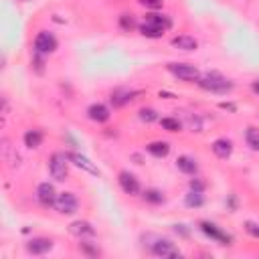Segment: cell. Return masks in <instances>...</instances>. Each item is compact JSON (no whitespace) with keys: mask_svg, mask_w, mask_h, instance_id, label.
Returning a JSON list of instances; mask_svg holds the SVG:
<instances>
[{"mask_svg":"<svg viewBox=\"0 0 259 259\" xmlns=\"http://www.w3.org/2000/svg\"><path fill=\"white\" fill-rule=\"evenodd\" d=\"M140 5L144 9H150V11H160L162 9V0H140Z\"/></svg>","mask_w":259,"mask_h":259,"instance_id":"obj_28","label":"cell"},{"mask_svg":"<svg viewBox=\"0 0 259 259\" xmlns=\"http://www.w3.org/2000/svg\"><path fill=\"white\" fill-rule=\"evenodd\" d=\"M219 108H221V110H229V112H235V110H237V108L233 106V103H225V101H223V103H219Z\"/></svg>","mask_w":259,"mask_h":259,"instance_id":"obj_33","label":"cell"},{"mask_svg":"<svg viewBox=\"0 0 259 259\" xmlns=\"http://www.w3.org/2000/svg\"><path fill=\"white\" fill-rule=\"evenodd\" d=\"M200 231L206 235V237H211V239H215V241H219V243H223V245H229L231 243V235H227L225 231H221L215 223H209V221H202L200 223Z\"/></svg>","mask_w":259,"mask_h":259,"instance_id":"obj_7","label":"cell"},{"mask_svg":"<svg viewBox=\"0 0 259 259\" xmlns=\"http://www.w3.org/2000/svg\"><path fill=\"white\" fill-rule=\"evenodd\" d=\"M245 231H247L251 237H259V225L253 223V221H247V223H245Z\"/></svg>","mask_w":259,"mask_h":259,"instance_id":"obj_29","label":"cell"},{"mask_svg":"<svg viewBox=\"0 0 259 259\" xmlns=\"http://www.w3.org/2000/svg\"><path fill=\"white\" fill-rule=\"evenodd\" d=\"M69 233L75 235V237H79V239H85V237H93L95 235V229L87 221H73L69 225Z\"/></svg>","mask_w":259,"mask_h":259,"instance_id":"obj_13","label":"cell"},{"mask_svg":"<svg viewBox=\"0 0 259 259\" xmlns=\"http://www.w3.org/2000/svg\"><path fill=\"white\" fill-rule=\"evenodd\" d=\"M190 190H198V192H202V190H204V182H202V180H198V178H192V180H190Z\"/></svg>","mask_w":259,"mask_h":259,"instance_id":"obj_31","label":"cell"},{"mask_svg":"<svg viewBox=\"0 0 259 259\" xmlns=\"http://www.w3.org/2000/svg\"><path fill=\"white\" fill-rule=\"evenodd\" d=\"M67 156L65 154H61V152H55L53 156H51V160H49V172H51V176H53L55 180H65L67 176H69V166H67Z\"/></svg>","mask_w":259,"mask_h":259,"instance_id":"obj_2","label":"cell"},{"mask_svg":"<svg viewBox=\"0 0 259 259\" xmlns=\"http://www.w3.org/2000/svg\"><path fill=\"white\" fill-rule=\"evenodd\" d=\"M79 249H81L85 255H89V257L99 255V251H97V249H93V247H89V243H81V245H79Z\"/></svg>","mask_w":259,"mask_h":259,"instance_id":"obj_30","label":"cell"},{"mask_svg":"<svg viewBox=\"0 0 259 259\" xmlns=\"http://www.w3.org/2000/svg\"><path fill=\"white\" fill-rule=\"evenodd\" d=\"M196 83H198L204 91H211V93H227V91L233 89V81H229L225 75H221V73H217V71L202 73Z\"/></svg>","mask_w":259,"mask_h":259,"instance_id":"obj_1","label":"cell"},{"mask_svg":"<svg viewBox=\"0 0 259 259\" xmlns=\"http://www.w3.org/2000/svg\"><path fill=\"white\" fill-rule=\"evenodd\" d=\"M160 124H162V128H164L166 132H180V130H182V124H180L176 118H162Z\"/></svg>","mask_w":259,"mask_h":259,"instance_id":"obj_25","label":"cell"},{"mask_svg":"<svg viewBox=\"0 0 259 259\" xmlns=\"http://www.w3.org/2000/svg\"><path fill=\"white\" fill-rule=\"evenodd\" d=\"M176 168L180 172H184V174H196L198 172V164L190 156H178L176 158Z\"/></svg>","mask_w":259,"mask_h":259,"instance_id":"obj_17","label":"cell"},{"mask_svg":"<svg viewBox=\"0 0 259 259\" xmlns=\"http://www.w3.org/2000/svg\"><path fill=\"white\" fill-rule=\"evenodd\" d=\"M140 33H142V37H148V39H160V37L164 35V31L152 27V25H148V23L140 25Z\"/></svg>","mask_w":259,"mask_h":259,"instance_id":"obj_24","label":"cell"},{"mask_svg":"<svg viewBox=\"0 0 259 259\" xmlns=\"http://www.w3.org/2000/svg\"><path fill=\"white\" fill-rule=\"evenodd\" d=\"M57 49V39L47 33V31H41L37 37H35V53H41V55H49L53 53Z\"/></svg>","mask_w":259,"mask_h":259,"instance_id":"obj_5","label":"cell"},{"mask_svg":"<svg viewBox=\"0 0 259 259\" xmlns=\"http://www.w3.org/2000/svg\"><path fill=\"white\" fill-rule=\"evenodd\" d=\"M53 249V241L47 239V237H35L27 243V251L33 255H45Z\"/></svg>","mask_w":259,"mask_h":259,"instance_id":"obj_11","label":"cell"},{"mask_svg":"<svg viewBox=\"0 0 259 259\" xmlns=\"http://www.w3.org/2000/svg\"><path fill=\"white\" fill-rule=\"evenodd\" d=\"M87 116L95 124H106L112 114H110V110L106 106H103V103H93V106H89V110H87Z\"/></svg>","mask_w":259,"mask_h":259,"instance_id":"obj_12","label":"cell"},{"mask_svg":"<svg viewBox=\"0 0 259 259\" xmlns=\"http://www.w3.org/2000/svg\"><path fill=\"white\" fill-rule=\"evenodd\" d=\"M184 204L188 206V209H198V206H202V204H204V196H202V192H198V190H190V192L184 196Z\"/></svg>","mask_w":259,"mask_h":259,"instance_id":"obj_19","label":"cell"},{"mask_svg":"<svg viewBox=\"0 0 259 259\" xmlns=\"http://www.w3.org/2000/svg\"><path fill=\"white\" fill-rule=\"evenodd\" d=\"M174 233H178V235H182V237H188V229H184V225H174Z\"/></svg>","mask_w":259,"mask_h":259,"instance_id":"obj_32","label":"cell"},{"mask_svg":"<svg viewBox=\"0 0 259 259\" xmlns=\"http://www.w3.org/2000/svg\"><path fill=\"white\" fill-rule=\"evenodd\" d=\"M168 71L178 77L180 81H188V83H194L200 79V71L190 65V63H168Z\"/></svg>","mask_w":259,"mask_h":259,"instance_id":"obj_3","label":"cell"},{"mask_svg":"<svg viewBox=\"0 0 259 259\" xmlns=\"http://www.w3.org/2000/svg\"><path fill=\"white\" fill-rule=\"evenodd\" d=\"M43 144V132L41 130H29L25 134V146L27 148H39Z\"/></svg>","mask_w":259,"mask_h":259,"instance_id":"obj_20","label":"cell"},{"mask_svg":"<svg viewBox=\"0 0 259 259\" xmlns=\"http://www.w3.org/2000/svg\"><path fill=\"white\" fill-rule=\"evenodd\" d=\"M144 200L146 202H152V204H162L164 202V194L156 188H148L144 190Z\"/></svg>","mask_w":259,"mask_h":259,"instance_id":"obj_22","label":"cell"},{"mask_svg":"<svg viewBox=\"0 0 259 259\" xmlns=\"http://www.w3.org/2000/svg\"><path fill=\"white\" fill-rule=\"evenodd\" d=\"M138 116H140V120H142V122H146V124H152V122H156V120H158L156 110H152V108H142V110L138 112Z\"/></svg>","mask_w":259,"mask_h":259,"instance_id":"obj_26","label":"cell"},{"mask_svg":"<svg viewBox=\"0 0 259 259\" xmlns=\"http://www.w3.org/2000/svg\"><path fill=\"white\" fill-rule=\"evenodd\" d=\"M118 182H120V186H122V190H124L126 194H138V192H140V182H138V178H136L132 172H128V170H122V172L118 174Z\"/></svg>","mask_w":259,"mask_h":259,"instance_id":"obj_8","label":"cell"},{"mask_svg":"<svg viewBox=\"0 0 259 259\" xmlns=\"http://www.w3.org/2000/svg\"><path fill=\"white\" fill-rule=\"evenodd\" d=\"M146 23L152 25V27H156L160 31H168L172 27V19L166 17V15H160V13H150L146 15Z\"/></svg>","mask_w":259,"mask_h":259,"instance_id":"obj_14","label":"cell"},{"mask_svg":"<svg viewBox=\"0 0 259 259\" xmlns=\"http://www.w3.org/2000/svg\"><path fill=\"white\" fill-rule=\"evenodd\" d=\"M213 152L217 154L219 158H229L231 154H233V142L231 140H227V138H219V140H215L213 142Z\"/></svg>","mask_w":259,"mask_h":259,"instance_id":"obj_16","label":"cell"},{"mask_svg":"<svg viewBox=\"0 0 259 259\" xmlns=\"http://www.w3.org/2000/svg\"><path fill=\"white\" fill-rule=\"evenodd\" d=\"M170 43H172V47H176L180 51H196L198 49V41L194 37H190V35H178Z\"/></svg>","mask_w":259,"mask_h":259,"instance_id":"obj_15","label":"cell"},{"mask_svg":"<svg viewBox=\"0 0 259 259\" xmlns=\"http://www.w3.org/2000/svg\"><path fill=\"white\" fill-rule=\"evenodd\" d=\"M120 27H122V31L130 33V31L136 29V21H134L130 15H122V17H120Z\"/></svg>","mask_w":259,"mask_h":259,"instance_id":"obj_27","label":"cell"},{"mask_svg":"<svg viewBox=\"0 0 259 259\" xmlns=\"http://www.w3.org/2000/svg\"><path fill=\"white\" fill-rule=\"evenodd\" d=\"M37 198L41 204L45 206H51V204H55V198H57V190L53 184H49V182H41L37 186Z\"/></svg>","mask_w":259,"mask_h":259,"instance_id":"obj_9","label":"cell"},{"mask_svg":"<svg viewBox=\"0 0 259 259\" xmlns=\"http://www.w3.org/2000/svg\"><path fill=\"white\" fill-rule=\"evenodd\" d=\"M148 152L152 154V156H156V158H166L170 154V144L168 142H150Z\"/></svg>","mask_w":259,"mask_h":259,"instance_id":"obj_18","label":"cell"},{"mask_svg":"<svg viewBox=\"0 0 259 259\" xmlns=\"http://www.w3.org/2000/svg\"><path fill=\"white\" fill-rule=\"evenodd\" d=\"M160 97H168V99H174L172 93H166V91H160Z\"/></svg>","mask_w":259,"mask_h":259,"instance_id":"obj_35","label":"cell"},{"mask_svg":"<svg viewBox=\"0 0 259 259\" xmlns=\"http://www.w3.org/2000/svg\"><path fill=\"white\" fill-rule=\"evenodd\" d=\"M245 140H247V146L255 152H259V130L255 128H247L245 132Z\"/></svg>","mask_w":259,"mask_h":259,"instance_id":"obj_23","label":"cell"},{"mask_svg":"<svg viewBox=\"0 0 259 259\" xmlns=\"http://www.w3.org/2000/svg\"><path fill=\"white\" fill-rule=\"evenodd\" d=\"M152 253L158 257H180L178 247L168 239H158L156 243H152Z\"/></svg>","mask_w":259,"mask_h":259,"instance_id":"obj_6","label":"cell"},{"mask_svg":"<svg viewBox=\"0 0 259 259\" xmlns=\"http://www.w3.org/2000/svg\"><path fill=\"white\" fill-rule=\"evenodd\" d=\"M25 3H29V0H25Z\"/></svg>","mask_w":259,"mask_h":259,"instance_id":"obj_36","label":"cell"},{"mask_svg":"<svg viewBox=\"0 0 259 259\" xmlns=\"http://www.w3.org/2000/svg\"><path fill=\"white\" fill-rule=\"evenodd\" d=\"M251 89H253V93H257V95H259V79L251 83Z\"/></svg>","mask_w":259,"mask_h":259,"instance_id":"obj_34","label":"cell"},{"mask_svg":"<svg viewBox=\"0 0 259 259\" xmlns=\"http://www.w3.org/2000/svg\"><path fill=\"white\" fill-rule=\"evenodd\" d=\"M132 95H134L132 91H114V93H112V103H114V108H122V106H126L128 101H132V99H134Z\"/></svg>","mask_w":259,"mask_h":259,"instance_id":"obj_21","label":"cell"},{"mask_svg":"<svg viewBox=\"0 0 259 259\" xmlns=\"http://www.w3.org/2000/svg\"><path fill=\"white\" fill-rule=\"evenodd\" d=\"M67 158L77 166V168H81V170H85V172H89V174H99V168L87 158V156H83V154H79V152H69L67 154Z\"/></svg>","mask_w":259,"mask_h":259,"instance_id":"obj_10","label":"cell"},{"mask_svg":"<svg viewBox=\"0 0 259 259\" xmlns=\"http://www.w3.org/2000/svg\"><path fill=\"white\" fill-rule=\"evenodd\" d=\"M53 206L61 215H73L79 209V200H77V196L73 192H59Z\"/></svg>","mask_w":259,"mask_h":259,"instance_id":"obj_4","label":"cell"}]
</instances>
